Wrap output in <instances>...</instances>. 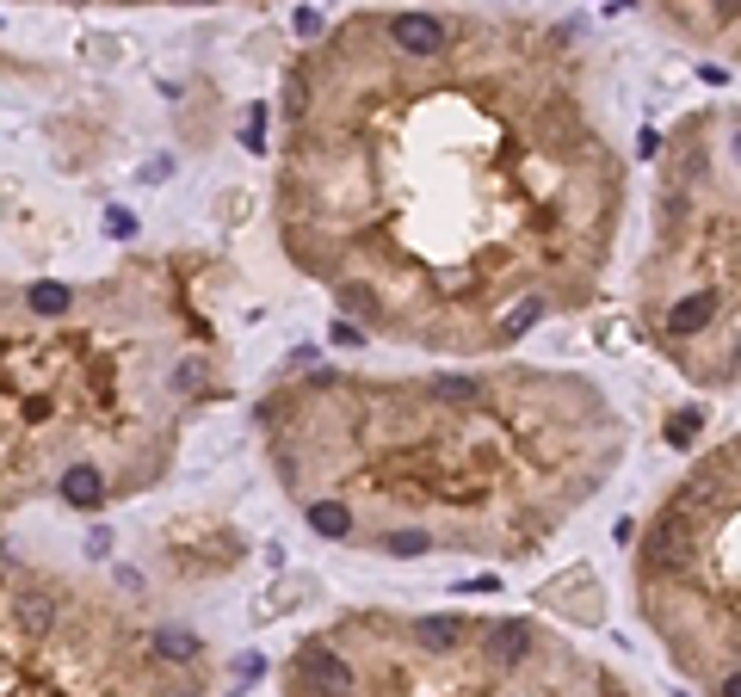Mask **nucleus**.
Returning a JSON list of instances; mask_svg holds the SVG:
<instances>
[{
  "instance_id": "f257e3e1",
  "label": "nucleus",
  "mask_w": 741,
  "mask_h": 697,
  "mask_svg": "<svg viewBox=\"0 0 741 697\" xmlns=\"http://www.w3.org/2000/svg\"><path fill=\"white\" fill-rule=\"evenodd\" d=\"M278 118V241L365 334L501 352L606 284L624 155L569 31L451 19L396 50L359 19L291 68Z\"/></svg>"
},
{
  "instance_id": "7ed1b4c3",
  "label": "nucleus",
  "mask_w": 741,
  "mask_h": 697,
  "mask_svg": "<svg viewBox=\"0 0 741 697\" xmlns=\"http://www.w3.org/2000/svg\"><path fill=\"white\" fill-rule=\"evenodd\" d=\"M278 697H649L612 660L532 617L340 611L309 630Z\"/></svg>"
},
{
  "instance_id": "f03ea898",
  "label": "nucleus",
  "mask_w": 741,
  "mask_h": 697,
  "mask_svg": "<svg viewBox=\"0 0 741 697\" xmlns=\"http://www.w3.org/2000/svg\"><path fill=\"white\" fill-rule=\"evenodd\" d=\"M266 463L315 537L377 556H532L606 488L624 420L538 364L439 377L309 371L260 401Z\"/></svg>"
},
{
  "instance_id": "20e7f679",
  "label": "nucleus",
  "mask_w": 741,
  "mask_h": 697,
  "mask_svg": "<svg viewBox=\"0 0 741 697\" xmlns=\"http://www.w3.org/2000/svg\"><path fill=\"white\" fill-rule=\"evenodd\" d=\"M637 327L680 377L741 383V112H692L661 142Z\"/></svg>"
}]
</instances>
